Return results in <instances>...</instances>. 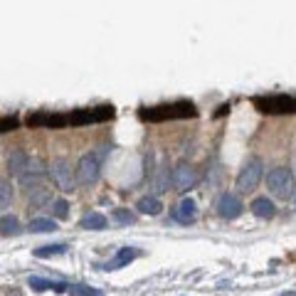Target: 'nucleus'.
<instances>
[{
    "label": "nucleus",
    "mask_w": 296,
    "mask_h": 296,
    "mask_svg": "<svg viewBox=\"0 0 296 296\" xmlns=\"http://www.w3.org/2000/svg\"><path fill=\"white\" fill-rule=\"evenodd\" d=\"M109 156V146H99L94 151L84 153L74 168V178H77V185H94L101 176V166Z\"/></svg>",
    "instance_id": "nucleus-1"
},
{
    "label": "nucleus",
    "mask_w": 296,
    "mask_h": 296,
    "mask_svg": "<svg viewBox=\"0 0 296 296\" xmlns=\"http://www.w3.org/2000/svg\"><path fill=\"white\" fill-rule=\"evenodd\" d=\"M266 188H269V193H271L274 198H281V200L291 198V195H294V188H296L291 171L284 168V166L271 168V171L266 173Z\"/></svg>",
    "instance_id": "nucleus-2"
},
{
    "label": "nucleus",
    "mask_w": 296,
    "mask_h": 296,
    "mask_svg": "<svg viewBox=\"0 0 296 296\" xmlns=\"http://www.w3.org/2000/svg\"><path fill=\"white\" fill-rule=\"evenodd\" d=\"M47 173H50L52 183H55L59 190L69 193V190H74V188H77L74 168L69 166V161H67V158H57V161H52V163L47 166Z\"/></svg>",
    "instance_id": "nucleus-3"
},
{
    "label": "nucleus",
    "mask_w": 296,
    "mask_h": 296,
    "mask_svg": "<svg viewBox=\"0 0 296 296\" xmlns=\"http://www.w3.org/2000/svg\"><path fill=\"white\" fill-rule=\"evenodd\" d=\"M262 173H264L262 158H249V161L239 168V173H237V188H239L242 193H252V190L259 185Z\"/></svg>",
    "instance_id": "nucleus-4"
},
{
    "label": "nucleus",
    "mask_w": 296,
    "mask_h": 296,
    "mask_svg": "<svg viewBox=\"0 0 296 296\" xmlns=\"http://www.w3.org/2000/svg\"><path fill=\"white\" fill-rule=\"evenodd\" d=\"M45 173H47V166H45L40 158H28V163H25L23 173L18 176V180H20V183L30 190V188L40 185V180L45 178Z\"/></svg>",
    "instance_id": "nucleus-5"
},
{
    "label": "nucleus",
    "mask_w": 296,
    "mask_h": 296,
    "mask_svg": "<svg viewBox=\"0 0 296 296\" xmlns=\"http://www.w3.org/2000/svg\"><path fill=\"white\" fill-rule=\"evenodd\" d=\"M171 180H173V188H176L178 193H188L190 188H195V183H198V173H195V168H193V166L180 163V166H176V168H173Z\"/></svg>",
    "instance_id": "nucleus-6"
},
{
    "label": "nucleus",
    "mask_w": 296,
    "mask_h": 296,
    "mask_svg": "<svg viewBox=\"0 0 296 296\" xmlns=\"http://www.w3.org/2000/svg\"><path fill=\"white\" fill-rule=\"evenodd\" d=\"M215 207H217V215H220L222 220H237V217L242 215V200H239L235 193H222V195L217 198Z\"/></svg>",
    "instance_id": "nucleus-7"
},
{
    "label": "nucleus",
    "mask_w": 296,
    "mask_h": 296,
    "mask_svg": "<svg viewBox=\"0 0 296 296\" xmlns=\"http://www.w3.org/2000/svg\"><path fill=\"white\" fill-rule=\"evenodd\" d=\"M173 217H176L178 222H183V225L195 222V217H198V205H195V200H193V198L180 200V203H178V207L173 210Z\"/></svg>",
    "instance_id": "nucleus-8"
},
{
    "label": "nucleus",
    "mask_w": 296,
    "mask_h": 296,
    "mask_svg": "<svg viewBox=\"0 0 296 296\" xmlns=\"http://www.w3.org/2000/svg\"><path fill=\"white\" fill-rule=\"evenodd\" d=\"M25 163H28V153L23 151V148H13V151H8V156H5V166H8V173H10V176L18 178V176L23 173Z\"/></svg>",
    "instance_id": "nucleus-9"
},
{
    "label": "nucleus",
    "mask_w": 296,
    "mask_h": 296,
    "mask_svg": "<svg viewBox=\"0 0 296 296\" xmlns=\"http://www.w3.org/2000/svg\"><path fill=\"white\" fill-rule=\"evenodd\" d=\"M111 116H114V109H111V106H99V109L79 111V114H74L69 121H74V123H82V121H101V118H111Z\"/></svg>",
    "instance_id": "nucleus-10"
},
{
    "label": "nucleus",
    "mask_w": 296,
    "mask_h": 296,
    "mask_svg": "<svg viewBox=\"0 0 296 296\" xmlns=\"http://www.w3.org/2000/svg\"><path fill=\"white\" fill-rule=\"evenodd\" d=\"M249 207H252V212H254L259 220H269V217L276 215V207H274V203H271L269 198H254Z\"/></svg>",
    "instance_id": "nucleus-11"
},
{
    "label": "nucleus",
    "mask_w": 296,
    "mask_h": 296,
    "mask_svg": "<svg viewBox=\"0 0 296 296\" xmlns=\"http://www.w3.org/2000/svg\"><path fill=\"white\" fill-rule=\"evenodd\" d=\"M131 259H136V249H131V247H121V249H118V254H116L111 262H106V264H104V269H106V271L121 269V266H126Z\"/></svg>",
    "instance_id": "nucleus-12"
},
{
    "label": "nucleus",
    "mask_w": 296,
    "mask_h": 296,
    "mask_svg": "<svg viewBox=\"0 0 296 296\" xmlns=\"http://www.w3.org/2000/svg\"><path fill=\"white\" fill-rule=\"evenodd\" d=\"M28 193H30V205H32V207H45V205L52 203V190H50V188L35 185V188H30Z\"/></svg>",
    "instance_id": "nucleus-13"
},
{
    "label": "nucleus",
    "mask_w": 296,
    "mask_h": 296,
    "mask_svg": "<svg viewBox=\"0 0 296 296\" xmlns=\"http://www.w3.org/2000/svg\"><path fill=\"white\" fill-rule=\"evenodd\" d=\"M20 232H23V227H20V220L15 215H3L0 217V235L3 237H18Z\"/></svg>",
    "instance_id": "nucleus-14"
},
{
    "label": "nucleus",
    "mask_w": 296,
    "mask_h": 296,
    "mask_svg": "<svg viewBox=\"0 0 296 296\" xmlns=\"http://www.w3.org/2000/svg\"><path fill=\"white\" fill-rule=\"evenodd\" d=\"M136 207H138V212H143V215H161L163 203H161L158 198H153V195H148V198H141V200L136 203Z\"/></svg>",
    "instance_id": "nucleus-15"
},
{
    "label": "nucleus",
    "mask_w": 296,
    "mask_h": 296,
    "mask_svg": "<svg viewBox=\"0 0 296 296\" xmlns=\"http://www.w3.org/2000/svg\"><path fill=\"white\" fill-rule=\"evenodd\" d=\"M30 286H32L35 291H47V289H55V291L64 294L69 284H57V281H50V279H42V276H30Z\"/></svg>",
    "instance_id": "nucleus-16"
},
{
    "label": "nucleus",
    "mask_w": 296,
    "mask_h": 296,
    "mask_svg": "<svg viewBox=\"0 0 296 296\" xmlns=\"http://www.w3.org/2000/svg\"><path fill=\"white\" fill-rule=\"evenodd\" d=\"M82 227L84 230H104L106 227V217L101 212H87L82 217Z\"/></svg>",
    "instance_id": "nucleus-17"
},
{
    "label": "nucleus",
    "mask_w": 296,
    "mask_h": 296,
    "mask_svg": "<svg viewBox=\"0 0 296 296\" xmlns=\"http://www.w3.org/2000/svg\"><path fill=\"white\" fill-rule=\"evenodd\" d=\"M28 227H30V232L40 235V232H55V230H57V222L50 220V217H35V220H30Z\"/></svg>",
    "instance_id": "nucleus-18"
},
{
    "label": "nucleus",
    "mask_w": 296,
    "mask_h": 296,
    "mask_svg": "<svg viewBox=\"0 0 296 296\" xmlns=\"http://www.w3.org/2000/svg\"><path fill=\"white\" fill-rule=\"evenodd\" d=\"M64 252H67V244L57 242V244L37 247V249H35V257H37V259H47V257H55V254H64Z\"/></svg>",
    "instance_id": "nucleus-19"
},
{
    "label": "nucleus",
    "mask_w": 296,
    "mask_h": 296,
    "mask_svg": "<svg viewBox=\"0 0 296 296\" xmlns=\"http://www.w3.org/2000/svg\"><path fill=\"white\" fill-rule=\"evenodd\" d=\"M10 203H13V185H10V180L0 178V210L10 207Z\"/></svg>",
    "instance_id": "nucleus-20"
},
{
    "label": "nucleus",
    "mask_w": 296,
    "mask_h": 296,
    "mask_svg": "<svg viewBox=\"0 0 296 296\" xmlns=\"http://www.w3.org/2000/svg\"><path fill=\"white\" fill-rule=\"evenodd\" d=\"M67 294L69 296H101V291L91 289V286H84V284H69L67 286Z\"/></svg>",
    "instance_id": "nucleus-21"
},
{
    "label": "nucleus",
    "mask_w": 296,
    "mask_h": 296,
    "mask_svg": "<svg viewBox=\"0 0 296 296\" xmlns=\"http://www.w3.org/2000/svg\"><path fill=\"white\" fill-rule=\"evenodd\" d=\"M111 217H114V222H118V225H131V222H136V215H133L131 210H123V207H116Z\"/></svg>",
    "instance_id": "nucleus-22"
},
{
    "label": "nucleus",
    "mask_w": 296,
    "mask_h": 296,
    "mask_svg": "<svg viewBox=\"0 0 296 296\" xmlns=\"http://www.w3.org/2000/svg\"><path fill=\"white\" fill-rule=\"evenodd\" d=\"M153 188H156V193H166L168 190V168L166 166H161V171H158V176L153 180Z\"/></svg>",
    "instance_id": "nucleus-23"
},
{
    "label": "nucleus",
    "mask_w": 296,
    "mask_h": 296,
    "mask_svg": "<svg viewBox=\"0 0 296 296\" xmlns=\"http://www.w3.org/2000/svg\"><path fill=\"white\" fill-rule=\"evenodd\" d=\"M52 212L57 220H67L69 217V205L67 200H52Z\"/></svg>",
    "instance_id": "nucleus-24"
},
{
    "label": "nucleus",
    "mask_w": 296,
    "mask_h": 296,
    "mask_svg": "<svg viewBox=\"0 0 296 296\" xmlns=\"http://www.w3.org/2000/svg\"><path fill=\"white\" fill-rule=\"evenodd\" d=\"M18 126V118L15 116H10V118H3V121H0V131H13Z\"/></svg>",
    "instance_id": "nucleus-25"
}]
</instances>
